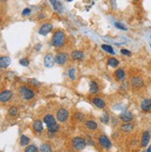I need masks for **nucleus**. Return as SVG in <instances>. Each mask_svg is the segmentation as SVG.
I'll list each match as a JSON object with an SVG mask.
<instances>
[{"instance_id": "11", "label": "nucleus", "mask_w": 151, "mask_h": 152, "mask_svg": "<svg viewBox=\"0 0 151 152\" xmlns=\"http://www.w3.org/2000/svg\"><path fill=\"white\" fill-rule=\"evenodd\" d=\"M150 140V132L148 131H145L144 134L142 135V140H141V145L143 148H146Z\"/></svg>"}, {"instance_id": "27", "label": "nucleus", "mask_w": 151, "mask_h": 152, "mask_svg": "<svg viewBox=\"0 0 151 152\" xmlns=\"http://www.w3.org/2000/svg\"><path fill=\"white\" fill-rule=\"evenodd\" d=\"M102 48L104 50V51H107V53H110V54H112V55H114L115 54V52H114V49H113L110 45H102Z\"/></svg>"}, {"instance_id": "26", "label": "nucleus", "mask_w": 151, "mask_h": 152, "mask_svg": "<svg viewBox=\"0 0 151 152\" xmlns=\"http://www.w3.org/2000/svg\"><path fill=\"white\" fill-rule=\"evenodd\" d=\"M30 142V139L27 137V136L25 135H21V140H20V143H21V146H27L28 144Z\"/></svg>"}, {"instance_id": "35", "label": "nucleus", "mask_w": 151, "mask_h": 152, "mask_svg": "<svg viewBox=\"0 0 151 152\" xmlns=\"http://www.w3.org/2000/svg\"><path fill=\"white\" fill-rule=\"evenodd\" d=\"M69 77L72 79V80H75V69H70L69 70Z\"/></svg>"}, {"instance_id": "28", "label": "nucleus", "mask_w": 151, "mask_h": 152, "mask_svg": "<svg viewBox=\"0 0 151 152\" xmlns=\"http://www.w3.org/2000/svg\"><path fill=\"white\" fill-rule=\"evenodd\" d=\"M17 113H18V109L16 107H10V110H9V114L10 116H15V115H17Z\"/></svg>"}, {"instance_id": "44", "label": "nucleus", "mask_w": 151, "mask_h": 152, "mask_svg": "<svg viewBox=\"0 0 151 152\" xmlns=\"http://www.w3.org/2000/svg\"><path fill=\"white\" fill-rule=\"evenodd\" d=\"M150 48H151V45H150Z\"/></svg>"}, {"instance_id": "2", "label": "nucleus", "mask_w": 151, "mask_h": 152, "mask_svg": "<svg viewBox=\"0 0 151 152\" xmlns=\"http://www.w3.org/2000/svg\"><path fill=\"white\" fill-rule=\"evenodd\" d=\"M19 93L21 95V96L25 100L32 99V98L35 96V93L27 86H21L19 89Z\"/></svg>"}, {"instance_id": "12", "label": "nucleus", "mask_w": 151, "mask_h": 152, "mask_svg": "<svg viewBox=\"0 0 151 152\" xmlns=\"http://www.w3.org/2000/svg\"><path fill=\"white\" fill-rule=\"evenodd\" d=\"M55 59H53V57H52L50 54H47L44 58V64L47 68H51L54 64Z\"/></svg>"}, {"instance_id": "22", "label": "nucleus", "mask_w": 151, "mask_h": 152, "mask_svg": "<svg viewBox=\"0 0 151 152\" xmlns=\"http://www.w3.org/2000/svg\"><path fill=\"white\" fill-rule=\"evenodd\" d=\"M85 125L88 129H90V130H95V129H97V127H98L97 124L93 121H87L85 123Z\"/></svg>"}, {"instance_id": "33", "label": "nucleus", "mask_w": 151, "mask_h": 152, "mask_svg": "<svg viewBox=\"0 0 151 152\" xmlns=\"http://www.w3.org/2000/svg\"><path fill=\"white\" fill-rule=\"evenodd\" d=\"M115 26H116L118 29H119V30H122V31H127V28H126L123 24L119 23V22H115Z\"/></svg>"}, {"instance_id": "1", "label": "nucleus", "mask_w": 151, "mask_h": 152, "mask_svg": "<svg viewBox=\"0 0 151 152\" xmlns=\"http://www.w3.org/2000/svg\"><path fill=\"white\" fill-rule=\"evenodd\" d=\"M64 42V33L62 31H57L52 36V45L56 48H61Z\"/></svg>"}, {"instance_id": "9", "label": "nucleus", "mask_w": 151, "mask_h": 152, "mask_svg": "<svg viewBox=\"0 0 151 152\" xmlns=\"http://www.w3.org/2000/svg\"><path fill=\"white\" fill-rule=\"evenodd\" d=\"M119 119L123 121L124 123H129V121H131L132 120V112L130 111H123L119 114Z\"/></svg>"}, {"instance_id": "17", "label": "nucleus", "mask_w": 151, "mask_h": 152, "mask_svg": "<svg viewBox=\"0 0 151 152\" xmlns=\"http://www.w3.org/2000/svg\"><path fill=\"white\" fill-rule=\"evenodd\" d=\"M44 123L47 124V126L49 125H51V124H53L56 123V121H55V118L51 115V114H47L46 116L44 117Z\"/></svg>"}, {"instance_id": "45", "label": "nucleus", "mask_w": 151, "mask_h": 152, "mask_svg": "<svg viewBox=\"0 0 151 152\" xmlns=\"http://www.w3.org/2000/svg\"><path fill=\"white\" fill-rule=\"evenodd\" d=\"M150 133H151V131H150Z\"/></svg>"}, {"instance_id": "38", "label": "nucleus", "mask_w": 151, "mask_h": 152, "mask_svg": "<svg viewBox=\"0 0 151 152\" xmlns=\"http://www.w3.org/2000/svg\"><path fill=\"white\" fill-rule=\"evenodd\" d=\"M86 143L89 144V145H93V141L92 140V138H90V136H87V138H86Z\"/></svg>"}, {"instance_id": "24", "label": "nucleus", "mask_w": 151, "mask_h": 152, "mask_svg": "<svg viewBox=\"0 0 151 152\" xmlns=\"http://www.w3.org/2000/svg\"><path fill=\"white\" fill-rule=\"evenodd\" d=\"M48 129H49V132L50 133H55L59 130V125L57 124V123L53 124H51V125H49L48 126Z\"/></svg>"}, {"instance_id": "4", "label": "nucleus", "mask_w": 151, "mask_h": 152, "mask_svg": "<svg viewBox=\"0 0 151 152\" xmlns=\"http://www.w3.org/2000/svg\"><path fill=\"white\" fill-rule=\"evenodd\" d=\"M56 117H57V120L59 121L64 123V121L67 120V118H68V111H67L65 109H60L57 111Z\"/></svg>"}, {"instance_id": "42", "label": "nucleus", "mask_w": 151, "mask_h": 152, "mask_svg": "<svg viewBox=\"0 0 151 152\" xmlns=\"http://www.w3.org/2000/svg\"><path fill=\"white\" fill-rule=\"evenodd\" d=\"M67 1H68V2H71V1H73V0H67Z\"/></svg>"}, {"instance_id": "15", "label": "nucleus", "mask_w": 151, "mask_h": 152, "mask_svg": "<svg viewBox=\"0 0 151 152\" xmlns=\"http://www.w3.org/2000/svg\"><path fill=\"white\" fill-rule=\"evenodd\" d=\"M33 128H34V130L37 133H41L43 131V124H42V121L40 120H36L34 121V124H33Z\"/></svg>"}, {"instance_id": "25", "label": "nucleus", "mask_w": 151, "mask_h": 152, "mask_svg": "<svg viewBox=\"0 0 151 152\" xmlns=\"http://www.w3.org/2000/svg\"><path fill=\"white\" fill-rule=\"evenodd\" d=\"M108 65L111 66V67H117L118 65V60L115 58H110L108 59Z\"/></svg>"}, {"instance_id": "14", "label": "nucleus", "mask_w": 151, "mask_h": 152, "mask_svg": "<svg viewBox=\"0 0 151 152\" xmlns=\"http://www.w3.org/2000/svg\"><path fill=\"white\" fill-rule=\"evenodd\" d=\"M50 4L53 7V10L57 12H61L63 10V6L61 2L58 1V0H50Z\"/></svg>"}, {"instance_id": "16", "label": "nucleus", "mask_w": 151, "mask_h": 152, "mask_svg": "<svg viewBox=\"0 0 151 152\" xmlns=\"http://www.w3.org/2000/svg\"><path fill=\"white\" fill-rule=\"evenodd\" d=\"M71 57L74 60H79V59L84 58V54H83V52L80 50H75L71 54Z\"/></svg>"}, {"instance_id": "31", "label": "nucleus", "mask_w": 151, "mask_h": 152, "mask_svg": "<svg viewBox=\"0 0 151 152\" xmlns=\"http://www.w3.org/2000/svg\"><path fill=\"white\" fill-rule=\"evenodd\" d=\"M37 150V148L34 145H31V146H29L25 148V152H36Z\"/></svg>"}, {"instance_id": "30", "label": "nucleus", "mask_w": 151, "mask_h": 152, "mask_svg": "<svg viewBox=\"0 0 151 152\" xmlns=\"http://www.w3.org/2000/svg\"><path fill=\"white\" fill-rule=\"evenodd\" d=\"M41 151L43 152H49V151H51V148H50V146L48 145V144H43L41 145Z\"/></svg>"}, {"instance_id": "37", "label": "nucleus", "mask_w": 151, "mask_h": 152, "mask_svg": "<svg viewBox=\"0 0 151 152\" xmlns=\"http://www.w3.org/2000/svg\"><path fill=\"white\" fill-rule=\"evenodd\" d=\"M121 53L123 55H126V56H131V52L128 49H121Z\"/></svg>"}, {"instance_id": "34", "label": "nucleus", "mask_w": 151, "mask_h": 152, "mask_svg": "<svg viewBox=\"0 0 151 152\" xmlns=\"http://www.w3.org/2000/svg\"><path fill=\"white\" fill-rule=\"evenodd\" d=\"M20 64L21 65V66H27L28 64H29V60L27 59V58H21V60H20Z\"/></svg>"}, {"instance_id": "13", "label": "nucleus", "mask_w": 151, "mask_h": 152, "mask_svg": "<svg viewBox=\"0 0 151 152\" xmlns=\"http://www.w3.org/2000/svg\"><path fill=\"white\" fill-rule=\"evenodd\" d=\"M141 109L144 111H148L151 109V98H146L141 103Z\"/></svg>"}, {"instance_id": "3", "label": "nucleus", "mask_w": 151, "mask_h": 152, "mask_svg": "<svg viewBox=\"0 0 151 152\" xmlns=\"http://www.w3.org/2000/svg\"><path fill=\"white\" fill-rule=\"evenodd\" d=\"M72 144H73V147L75 148V149L82 150V149H84V148L86 146V140L83 139L82 137H79V136H77V137L73 138Z\"/></svg>"}, {"instance_id": "41", "label": "nucleus", "mask_w": 151, "mask_h": 152, "mask_svg": "<svg viewBox=\"0 0 151 152\" xmlns=\"http://www.w3.org/2000/svg\"><path fill=\"white\" fill-rule=\"evenodd\" d=\"M147 151H148V152H150V151H151V146H150V148H149L147 149Z\"/></svg>"}, {"instance_id": "10", "label": "nucleus", "mask_w": 151, "mask_h": 152, "mask_svg": "<svg viewBox=\"0 0 151 152\" xmlns=\"http://www.w3.org/2000/svg\"><path fill=\"white\" fill-rule=\"evenodd\" d=\"M12 92L10 90H5L3 91V92L1 93V95H0V100H1V102H7L9 101L10 98L12 97Z\"/></svg>"}, {"instance_id": "23", "label": "nucleus", "mask_w": 151, "mask_h": 152, "mask_svg": "<svg viewBox=\"0 0 151 152\" xmlns=\"http://www.w3.org/2000/svg\"><path fill=\"white\" fill-rule=\"evenodd\" d=\"M116 73V77L119 80H123L125 78V72L122 69H118L117 70V72H115Z\"/></svg>"}, {"instance_id": "7", "label": "nucleus", "mask_w": 151, "mask_h": 152, "mask_svg": "<svg viewBox=\"0 0 151 152\" xmlns=\"http://www.w3.org/2000/svg\"><path fill=\"white\" fill-rule=\"evenodd\" d=\"M131 83L132 86L135 88H140L144 86V81L139 76H134V77L131 78Z\"/></svg>"}, {"instance_id": "21", "label": "nucleus", "mask_w": 151, "mask_h": 152, "mask_svg": "<svg viewBox=\"0 0 151 152\" xmlns=\"http://www.w3.org/2000/svg\"><path fill=\"white\" fill-rule=\"evenodd\" d=\"M98 90H99V86H98L97 83L93 81L90 82V92L92 94H96L98 92Z\"/></svg>"}, {"instance_id": "43", "label": "nucleus", "mask_w": 151, "mask_h": 152, "mask_svg": "<svg viewBox=\"0 0 151 152\" xmlns=\"http://www.w3.org/2000/svg\"><path fill=\"white\" fill-rule=\"evenodd\" d=\"M134 1H139V0H134Z\"/></svg>"}, {"instance_id": "18", "label": "nucleus", "mask_w": 151, "mask_h": 152, "mask_svg": "<svg viewBox=\"0 0 151 152\" xmlns=\"http://www.w3.org/2000/svg\"><path fill=\"white\" fill-rule=\"evenodd\" d=\"M11 63V59L9 57H1L0 58V66L1 68H7Z\"/></svg>"}, {"instance_id": "36", "label": "nucleus", "mask_w": 151, "mask_h": 152, "mask_svg": "<svg viewBox=\"0 0 151 152\" xmlns=\"http://www.w3.org/2000/svg\"><path fill=\"white\" fill-rule=\"evenodd\" d=\"M30 13H31V10L30 9H24L22 10V15H24V16H27Z\"/></svg>"}, {"instance_id": "6", "label": "nucleus", "mask_w": 151, "mask_h": 152, "mask_svg": "<svg viewBox=\"0 0 151 152\" xmlns=\"http://www.w3.org/2000/svg\"><path fill=\"white\" fill-rule=\"evenodd\" d=\"M67 59H68V56L65 53H58L55 56V62L59 65L64 64L67 61Z\"/></svg>"}, {"instance_id": "40", "label": "nucleus", "mask_w": 151, "mask_h": 152, "mask_svg": "<svg viewBox=\"0 0 151 152\" xmlns=\"http://www.w3.org/2000/svg\"><path fill=\"white\" fill-rule=\"evenodd\" d=\"M40 48H41V45H37L36 48V50H39V49H40Z\"/></svg>"}, {"instance_id": "8", "label": "nucleus", "mask_w": 151, "mask_h": 152, "mask_svg": "<svg viewBox=\"0 0 151 152\" xmlns=\"http://www.w3.org/2000/svg\"><path fill=\"white\" fill-rule=\"evenodd\" d=\"M52 28H53L52 24H50V23H44L40 27V29H39V34H41V35H47L52 30Z\"/></svg>"}, {"instance_id": "19", "label": "nucleus", "mask_w": 151, "mask_h": 152, "mask_svg": "<svg viewBox=\"0 0 151 152\" xmlns=\"http://www.w3.org/2000/svg\"><path fill=\"white\" fill-rule=\"evenodd\" d=\"M93 104L96 106V107L99 108V109H104L105 107V103H104V101L102 99V98L95 97V98H93Z\"/></svg>"}, {"instance_id": "5", "label": "nucleus", "mask_w": 151, "mask_h": 152, "mask_svg": "<svg viewBox=\"0 0 151 152\" xmlns=\"http://www.w3.org/2000/svg\"><path fill=\"white\" fill-rule=\"evenodd\" d=\"M98 141H99V144L104 148H107L109 149L111 148V142L110 140L107 138V136H105L104 134L100 135L99 138H98Z\"/></svg>"}, {"instance_id": "32", "label": "nucleus", "mask_w": 151, "mask_h": 152, "mask_svg": "<svg viewBox=\"0 0 151 152\" xmlns=\"http://www.w3.org/2000/svg\"><path fill=\"white\" fill-rule=\"evenodd\" d=\"M74 117L77 119V120H78V121H83L84 120V115H83L82 113H80V112H77V113H75V115H74Z\"/></svg>"}, {"instance_id": "39", "label": "nucleus", "mask_w": 151, "mask_h": 152, "mask_svg": "<svg viewBox=\"0 0 151 152\" xmlns=\"http://www.w3.org/2000/svg\"><path fill=\"white\" fill-rule=\"evenodd\" d=\"M29 83H31L32 85H36V86H37V85H39V83L37 82L36 79H30L29 80Z\"/></svg>"}, {"instance_id": "29", "label": "nucleus", "mask_w": 151, "mask_h": 152, "mask_svg": "<svg viewBox=\"0 0 151 152\" xmlns=\"http://www.w3.org/2000/svg\"><path fill=\"white\" fill-rule=\"evenodd\" d=\"M101 121L104 124H108V121H109V116H108V114L107 113H104L103 114V116L101 117Z\"/></svg>"}, {"instance_id": "20", "label": "nucleus", "mask_w": 151, "mask_h": 152, "mask_svg": "<svg viewBox=\"0 0 151 152\" xmlns=\"http://www.w3.org/2000/svg\"><path fill=\"white\" fill-rule=\"evenodd\" d=\"M120 130L124 133H130L133 130V125L132 124H124L120 126Z\"/></svg>"}]
</instances>
